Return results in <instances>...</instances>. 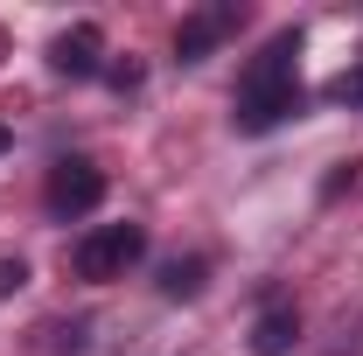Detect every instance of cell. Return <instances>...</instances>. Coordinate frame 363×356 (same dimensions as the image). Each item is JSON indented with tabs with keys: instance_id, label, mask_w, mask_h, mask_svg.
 <instances>
[{
	"instance_id": "1",
	"label": "cell",
	"mask_w": 363,
	"mask_h": 356,
	"mask_svg": "<svg viewBox=\"0 0 363 356\" xmlns=\"http://www.w3.org/2000/svg\"><path fill=\"white\" fill-rule=\"evenodd\" d=\"M140 259H147V230H140V223H98L84 245H77V279L112 287V279H126Z\"/></svg>"
},
{
	"instance_id": "2",
	"label": "cell",
	"mask_w": 363,
	"mask_h": 356,
	"mask_svg": "<svg viewBox=\"0 0 363 356\" xmlns=\"http://www.w3.org/2000/svg\"><path fill=\"white\" fill-rule=\"evenodd\" d=\"M43 203H49V217H56V223H70V217H91V210L105 203V175H98L91 161H56V168H49V189H43Z\"/></svg>"
},
{
	"instance_id": "3",
	"label": "cell",
	"mask_w": 363,
	"mask_h": 356,
	"mask_svg": "<svg viewBox=\"0 0 363 356\" xmlns=\"http://www.w3.org/2000/svg\"><path fill=\"white\" fill-rule=\"evenodd\" d=\"M294 70H301V35L286 28V35H272V43L252 56V70H245L238 98H272V91H294Z\"/></svg>"
},
{
	"instance_id": "4",
	"label": "cell",
	"mask_w": 363,
	"mask_h": 356,
	"mask_svg": "<svg viewBox=\"0 0 363 356\" xmlns=\"http://www.w3.org/2000/svg\"><path fill=\"white\" fill-rule=\"evenodd\" d=\"M98 63H105V28L98 21H77L49 43V70H63V77H98Z\"/></svg>"
},
{
	"instance_id": "5",
	"label": "cell",
	"mask_w": 363,
	"mask_h": 356,
	"mask_svg": "<svg viewBox=\"0 0 363 356\" xmlns=\"http://www.w3.org/2000/svg\"><path fill=\"white\" fill-rule=\"evenodd\" d=\"M230 28H238V7H203V14H189V21L175 28V56H182V63H203Z\"/></svg>"
},
{
	"instance_id": "6",
	"label": "cell",
	"mask_w": 363,
	"mask_h": 356,
	"mask_svg": "<svg viewBox=\"0 0 363 356\" xmlns=\"http://www.w3.org/2000/svg\"><path fill=\"white\" fill-rule=\"evenodd\" d=\"M294 112H301V84H294V91H272V98H238L230 119H238V133H272V126H286Z\"/></svg>"
},
{
	"instance_id": "7",
	"label": "cell",
	"mask_w": 363,
	"mask_h": 356,
	"mask_svg": "<svg viewBox=\"0 0 363 356\" xmlns=\"http://www.w3.org/2000/svg\"><path fill=\"white\" fill-rule=\"evenodd\" d=\"M294 335H301V314H294V308H266L259 328H252V356H286Z\"/></svg>"
},
{
	"instance_id": "8",
	"label": "cell",
	"mask_w": 363,
	"mask_h": 356,
	"mask_svg": "<svg viewBox=\"0 0 363 356\" xmlns=\"http://www.w3.org/2000/svg\"><path fill=\"white\" fill-rule=\"evenodd\" d=\"M203 259H168V266H161V294H168V301H196V294H203Z\"/></svg>"
},
{
	"instance_id": "9",
	"label": "cell",
	"mask_w": 363,
	"mask_h": 356,
	"mask_svg": "<svg viewBox=\"0 0 363 356\" xmlns=\"http://www.w3.org/2000/svg\"><path fill=\"white\" fill-rule=\"evenodd\" d=\"M14 287H28V266H21V259H0V301H7Z\"/></svg>"
},
{
	"instance_id": "10",
	"label": "cell",
	"mask_w": 363,
	"mask_h": 356,
	"mask_svg": "<svg viewBox=\"0 0 363 356\" xmlns=\"http://www.w3.org/2000/svg\"><path fill=\"white\" fill-rule=\"evenodd\" d=\"M335 98H363V70H350V77H335Z\"/></svg>"
},
{
	"instance_id": "11",
	"label": "cell",
	"mask_w": 363,
	"mask_h": 356,
	"mask_svg": "<svg viewBox=\"0 0 363 356\" xmlns=\"http://www.w3.org/2000/svg\"><path fill=\"white\" fill-rule=\"evenodd\" d=\"M7 140H14V133H7V126H0V154H7Z\"/></svg>"
}]
</instances>
